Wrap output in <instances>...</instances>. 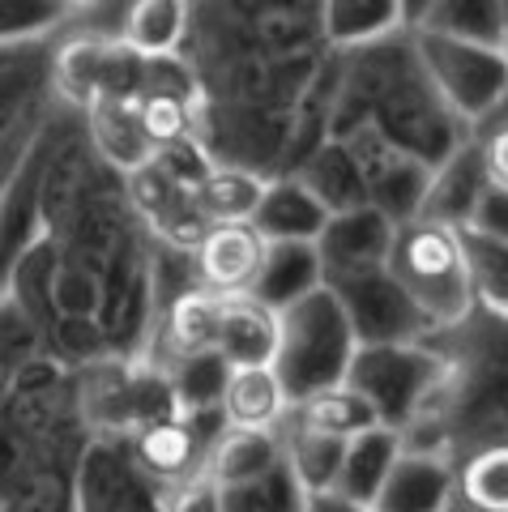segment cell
<instances>
[{
    "instance_id": "obj_1",
    "label": "cell",
    "mask_w": 508,
    "mask_h": 512,
    "mask_svg": "<svg viewBox=\"0 0 508 512\" xmlns=\"http://www.w3.org/2000/svg\"><path fill=\"white\" fill-rule=\"evenodd\" d=\"M389 274L415 299L427 329H453L474 316V295L466 278V256L457 227L427 218H406L393 227Z\"/></svg>"
},
{
    "instance_id": "obj_2",
    "label": "cell",
    "mask_w": 508,
    "mask_h": 512,
    "mask_svg": "<svg viewBox=\"0 0 508 512\" xmlns=\"http://www.w3.org/2000/svg\"><path fill=\"white\" fill-rule=\"evenodd\" d=\"M355 346L359 342H355V329L346 320L342 303L333 299L329 286H316L312 295L295 299L291 308L278 312L274 372L291 402H299V397L325 389V384L346 380Z\"/></svg>"
},
{
    "instance_id": "obj_3",
    "label": "cell",
    "mask_w": 508,
    "mask_h": 512,
    "mask_svg": "<svg viewBox=\"0 0 508 512\" xmlns=\"http://www.w3.org/2000/svg\"><path fill=\"white\" fill-rule=\"evenodd\" d=\"M406 35L427 86L466 128H479L500 107L508 90V52L500 43H474V39L440 35V30L427 26H415Z\"/></svg>"
},
{
    "instance_id": "obj_4",
    "label": "cell",
    "mask_w": 508,
    "mask_h": 512,
    "mask_svg": "<svg viewBox=\"0 0 508 512\" xmlns=\"http://www.w3.org/2000/svg\"><path fill=\"white\" fill-rule=\"evenodd\" d=\"M449 380V359L419 342H368L355 346L351 367H346V384L363 393V402L376 410V419L402 431L423 406Z\"/></svg>"
},
{
    "instance_id": "obj_5",
    "label": "cell",
    "mask_w": 508,
    "mask_h": 512,
    "mask_svg": "<svg viewBox=\"0 0 508 512\" xmlns=\"http://www.w3.org/2000/svg\"><path fill=\"white\" fill-rule=\"evenodd\" d=\"M333 299L342 303L346 320L355 329V342H419L427 338V320L415 308V299L402 291V282L389 274V265H368L355 274L325 278Z\"/></svg>"
},
{
    "instance_id": "obj_6",
    "label": "cell",
    "mask_w": 508,
    "mask_h": 512,
    "mask_svg": "<svg viewBox=\"0 0 508 512\" xmlns=\"http://www.w3.org/2000/svg\"><path fill=\"white\" fill-rule=\"evenodd\" d=\"M86 414L103 427L137 431L154 419L180 414V406L167 372L141 363H103L86 376Z\"/></svg>"
},
{
    "instance_id": "obj_7",
    "label": "cell",
    "mask_w": 508,
    "mask_h": 512,
    "mask_svg": "<svg viewBox=\"0 0 508 512\" xmlns=\"http://www.w3.org/2000/svg\"><path fill=\"white\" fill-rule=\"evenodd\" d=\"M52 86L65 103L86 111L103 94H141L146 60L120 39H73L52 60Z\"/></svg>"
},
{
    "instance_id": "obj_8",
    "label": "cell",
    "mask_w": 508,
    "mask_h": 512,
    "mask_svg": "<svg viewBox=\"0 0 508 512\" xmlns=\"http://www.w3.org/2000/svg\"><path fill=\"white\" fill-rule=\"evenodd\" d=\"M269 239L252 222H214L193 244L197 286L214 295H248L261 274Z\"/></svg>"
},
{
    "instance_id": "obj_9",
    "label": "cell",
    "mask_w": 508,
    "mask_h": 512,
    "mask_svg": "<svg viewBox=\"0 0 508 512\" xmlns=\"http://www.w3.org/2000/svg\"><path fill=\"white\" fill-rule=\"evenodd\" d=\"M129 453H133V470L150 483L163 487H180L184 478H193L205 470V453L210 448L201 444V431L193 427L188 414H167V419H154L146 427L129 431Z\"/></svg>"
},
{
    "instance_id": "obj_10",
    "label": "cell",
    "mask_w": 508,
    "mask_h": 512,
    "mask_svg": "<svg viewBox=\"0 0 508 512\" xmlns=\"http://www.w3.org/2000/svg\"><path fill=\"white\" fill-rule=\"evenodd\" d=\"M393 227H398V222H393L385 210H376V205L329 214L325 231L316 235V252H321L325 278L355 274V269H368V265H389Z\"/></svg>"
},
{
    "instance_id": "obj_11",
    "label": "cell",
    "mask_w": 508,
    "mask_h": 512,
    "mask_svg": "<svg viewBox=\"0 0 508 512\" xmlns=\"http://www.w3.org/2000/svg\"><path fill=\"white\" fill-rule=\"evenodd\" d=\"M487 188V171H483V154H479V141L466 137L440 158V163L427 171V188H423V201H419V214L427 222H444V227H457L462 231L474 205H479V192Z\"/></svg>"
},
{
    "instance_id": "obj_12",
    "label": "cell",
    "mask_w": 508,
    "mask_h": 512,
    "mask_svg": "<svg viewBox=\"0 0 508 512\" xmlns=\"http://www.w3.org/2000/svg\"><path fill=\"white\" fill-rule=\"evenodd\" d=\"M86 124H90L94 150H99V158L111 171L137 175L158 158L146 124H141L137 94H103V99H94L86 107Z\"/></svg>"
},
{
    "instance_id": "obj_13",
    "label": "cell",
    "mask_w": 508,
    "mask_h": 512,
    "mask_svg": "<svg viewBox=\"0 0 508 512\" xmlns=\"http://www.w3.org/2000/svg\"><path fill=\"white\" fill-rule=\"evenodd\" d=\"M453 478L457 470L444 461V453L402 448L385 487L376 491L372 512H444L453 504Z\"/></svg>"
},
{
    "instance_id": "obj_14",
    "label": "cell",
    "mask_w": 508,
    "mask_h": 512,
    "mask_svg": "<svg viewBox=\"0 0 508 512\" xmlns=\"http://www.w3.org/2000/svg\"><path fill=\"white\" fill-rule=\"evenodd\" d=\"M282 470V436L278 427H222V436L205 453V474L222 491L248 487L257 478Z\"/></svg>"
},
{
    "instance_id": "obj_15",
    "label": "cell",
    "mask_w": 508,
    "mask_h": 512,
    "mask_svg": "<svg viewBox=\"0 0 508 512\" xmlns=\"http://www.w3.org/2000/svg\"><path fill=\"white\" fill-rule=\"evenodd\" d=\"M316 286H325V265L316 252V239H269L261 274L252 282V299H261L265 308H291L295 299L312 295Z\"/></svg>"
},
{
    "instance_id": "obj_16",
    "label": "cell",
    "mask_w": 508,
    "mask_h": 512,
    "mask_svg": "<svg viewBox=\"0 0 508 512\" xmlns=\"http://www.w3.org/2000/svg\"><path fill=\"white\" fill-rule=\"evenodd\" d=\"M218 355L231 367H274L278 312L252 295H227L218 325Z\"/></svg>"
},
{
    "instance_id": "obj_17",
    "label": "cell",
    "mask_w": 508,
    "mask_h": 512,
    "mask_svg": "<svg viewBox=\"0 0 508 512\" xmlns=\"http://www.w3.org/2000/svg\"><path fill=\"white\" fill-rule=\"evenodd\" d=\"M252 227L265 239H316L325 231L329 210L312 197V188L299 180V175H278V180H265L261 201L252 210Z\"/></svg>"
},
{
    "instance_id": "obj_18",
    "label": "cell",
    "mask_w": 508,
    "mask_h": 512,
    "mask_svg": "<svg viewBox=\"0 0 508 512\" xmlns=\"http://www.w3.org/2000/svg\"><path fill=\"white\" fill-rule=\"evenodd\" d=\"M299 180L312 188V197L325 205L329 214H342V210H359V205H372V192H368V175H363V163L355 158L351 141L342 137H329L321 141L308 163L295 171Z\"/></svg>"
},
{
    "instance_id": "obj_19",
    "label": "cell",
    "mask_w": 508,
    "mask_h": 512,
    "mask_svg": "<svg viewBox=\"0 0 508 512\" xmlns=\"http://www.w3.org/2000/svg\"><path fill=\"white\" fill-rule=\"evenodd\" d=\"M402 457V431H393L385 423H376L368 431L346 440V457H342V470H338V483L333 491L346 495L355 504H368L376 500V491L385 487V478L393 470V461Z\"/></svg>"
},
{
    "instance_id": "obj_20",
    "label": "cell",
    "mask_w": 508,
    "mask_h": 512,
    "mask_svg": "<svg viewBox=\"0 0 508 512\" xmlns=\"http://www.w3.org/2000/svg\"><path fill=\"white\" fill-rule=\"evenodd\" d=\"M218 410L231 427H282L291 397L274 367H231Z\"/></svg>"
},
{
    "instance_id": "obj_21",
    "label": "cell",
    "mask_w": 508,
    "mask_h": 512,
    "mask_svg": "<svg viewBox=\"0 0 508 512\" xmlns=\"http://www.w3.org/2000/svg\"><path fill=\"white\" fill-rule=\"evenodd\" d=\"M402 30V0H321V35L333 47H372Z\"/></svg>"
},
{
    "instance_id": "obj_22",
    "label": "cell",
    "mask_w": 508,
    "mask_h": 512,
    "mask_svg": "<svg viewBox=\"0 0 508 512\" xmlns=\"http://www.w3.org/2000/svg\"><path fill=\"white\" fill-rule=\"evenodd\" d=\"M282 423H287V431H282V461H287L295 487L304 495L333 491L338 470H342V457H346V440L329 436V431L304 427L299 419H291V410H287Z\"/></svg>"
},
{
    "instance_id": "obj_23",
    "label": "cell",
    "mask_w": 508,
    "mask_h": 512,
    "mask_svg": "<svg viewBox=\"0 0 508 512\" xmlns=\"http://www.w3.org/2000/svg\"><path fill=\"white\" fill-rule=\"evenodd\" d=\"M188 35V0H129L120 18V43L141 60L176 56Z\"/></svg>"
},
{
    "instance_id": "obj_24",
    "label": "cell",
    "mask_w": 508,
    "mask_h": 512,
    "mask_svg": "<svg viewBox=\"0 0 508 512\" xmlns=\"http://www.w3.org/2000/svg\"><path fill=\"white\" fill-rule=\"evenodd\" d=\"M261 188H265V175L248 171L240 163H218V167H205V175L197 180L193 205L205 227H214V222H248L261 201Z\"/></svg>"
},
{
    "instance_id": "obj_25",
    "label": "cell",
    "mask_w": 508,
    "mask_h": 512,
    "mask_svg": "<svg viewBox=\"0 0 508 512\" xmlns=\"http://www.w3.org/2000/svg\"><path fill=\"white\" fill-rule=\"evenodd\" d=\"M222 303H227V295H214V291H205V286H193V291H184L176 303H171L167 333H163L167 350H171V363L218 350Z\"/></svg>"
},
{
    "instance_id": "obj_26",
    "label": "cell",
    "mask_w": 508,
    "mask_h": 512,
    "mask_svg": "<svg viewBox=\"0 0 508 512\" xmlns=\"http://www.w3.org/2000/svg\"><path fill=\"white\" fill-rule=\"evenodd\" d=\"M462 256H466V278L474 308L508 320V239L483 235L474 227H462Z\"/></svg>"
},
{
    "instance_id": "obj_27",
    "label": "cell",
    "mask_w": 508,
    "mask_h": 512,
    "mask_svg": "<svg viewBox=\"0 0 508 512\" xmlns=\"http://www.w3.org/2000/svg\"><path fill=\"white\" fill-rule=\"evenodd\" d=\"M291 419H299L304 427H316V431H329V436H342V440H351V436H359V431L380 423L376 410L363 402V393L351 389L346 380L325 384V389L291 402Z\"/></svg>"
},
{
    "instance_id": "obj_28",
    "label": "cell",
    "mask_w": 508,
    "mask_h": 512,
    "mask_svg": "<svg viewBox=\"0 0 508 512\" xmlns=\"http://www.w3.org/2000/svg\"><path fill=\"white\" fill-rule=\"evenodd\" d=\"M453 500L474 512H508V440H491L462 461L453 478Z\"/></svg>"
},
{
    "instance_id": "obj_29",
    "label": "cell",
    "mask_w": 508,
    "mask_h": 512,
    "mask_svg": "<svg viewBox=\"0 0 508 512\" xmlns=\"http://www.w3.org/2000/svg\"><path fill=\"white\" fill-rule=\"evenodd\" d=\"M419 26L504 47V0H436Z\"/></svg>"
},
{
    "instance_id": "obj_30",
    "label": "cell",
    "mask_w": 508,
    "mask_h": 512,
    "mask_svg": "<svg viewBox=\"0 0 508 512\" xmlns=\"http://www.w3.org/2000/svg\"><path fill=\"white\" fill-rule=\"evenodd\" d=\"M171 376V389H176V406L180 414H197L205 406L222 402V389H227V376H231V363L210 350V355H193V359H180L167 367Z\"/></svg>"
},
{
    "instance_id": "obj_31",
    "label": "cell",
    "mask_w": 508,
    "mask_h": 512,
    "mask_svg": "<svg viewBox=\"0 0 508 512\" xmlns=\"http://www.w3.org/2000/svg\"><path fill=\"white\" fill-rule=\"evenodd\" d=\"M69 13L65 0H0V47L52 35L69 22Z\"/></svg>"
},
{
    "instance_id": "obj_32",
    "label": "cell",
    "mask_w": 508,
    "mask_h": 512,
    "mask_svg": "<svg viewBox=\"0 0 508 512\" xmlns=\"http://www.w3.org/2000/svg\"><path fill=\"white\" fill-rule=\"evenodd\" d=\"M5 512H77L73 487L56 483V478H26V483L9 495Z\"/></svg>"
},
{
    "instance_id": "obj_33",
    "label": "cell",
    "mask_w": 508,
    "mask_h": 512,
    "mask_svg": "<svg viewBox=\"0 0 508 512\" xmlns=\"http://www.w3.org/2000/svg\"><path fill=\"white\" fill-rule=\"evenodd\" d=\"M474 133H479L474 141H479V154H483L487 184L508 188V120H487Z\"/></svg>"
},
{
    "instance_id": "obj_34",
    "label": "cell",
    "mask_w": 508,
    "mask_h": 512,
    "mask_svg": "<svg viewBox=\"0 0 508 512\" xmlns=\"http://www.w3.org/2000/svg\"><path fill=\"white\" fill-rule=\"evenodd\" d=\"M167 512H227L222 508V487L201 470L193 478H184L180 487H171Z\"/></svg>"
},
{
    "instance_id": "obj_35",
    "label": "cell",
    "mask_w": 508,
    "mask_h": 512,
    "mask_svg": "<svg viewBox=\"0 0 508 512\" xmlns=\"http://www.w3.org/2000/svg\"><path fill=\"white\" fill-rule=\"evenodd\" d=\"M466 227L483 231V235H496V239H508V188L487 184L479 192V205H474V214H470Z\"/></svg>"
},
{
    "instance_id": "obj_36",
    "label": "cell",
    "mask_w": 508,
    "mask_h": 512,
    "mask_svg": "<svg viewBox=\"0 0 508 512\" xmlns=\"http://www.w3.org/2000/svg\"><path fill=\"white\" fill-rule=\"evenodd\" d=\"M304 512H372V508L346 500L338 491H316V495H304Z\"/></svg>"
},
{
    "instance_id": "obj_37",
    "label": "cell",
    "mask_w": 508,
    "mask_h": 512,
    "mask_svg": "<svg viewBox=\"0 0 508 512\" xmlns=\"http://www.w3.org/2000/svg\"><path fill=\"white\" fill-rule=\"evenodd\" d=\"M436 0H402V18H406V30H415L423 18H427V9H432Z\"/></svg>"
},
{
    "instance_id": "obj_38",
    "label": "cell",
    "mask_w": 508,
    "mask_h": 512,
    "mask_svg": "<svg viewBox=\"0 0 508 512\" xmlns=\"http://www.w3.org/2000/svg\"><path fill=\"white\" fill-rule=\"evenodd\" d=\"M487 120H508V90H504V99H500V107H496V111H491V116H487ZM487 120H483V124H487Z\"/></svg>"
},
{
    "instance_id": "obj_39",
    "label": "cell",
    "mask_w": 508,
    "mask_h": 512,
    "mask_svg": "<svg viewBox=\"0 0 508 512\" xmlns=\"http://www.w3.org/2000/svg\"><path fill=\"white\" fill-rule=\"evenodd\" d=\"M69 9H90V5H99V0H65Z\"/></svg>"
},
{
    "instance_id": "obj_40",
    "label": "cell",
    "mask_w": 508,
    "mask_h": 512,
    "mask_svg": "<svg viewBox=\"0 0 508 512\" xmlns=\"http://www.w3.org/2000/svg\"><path fill=\"white\" fill-rule=\"evenodd\" d=\"M444 512H474V508H466L462 500H453V504H449V508H444Z\"/></svg>"
},
{
    "instance_id": "obj_41",
    "label": "cell",
    "mask_w": 508,
    "mask_h": 512,
    "mask_svg": "<svg viewBox=\"0 0 508 512\" xmlns=\"http://www.w3.org/2000/svg\"><path fill=\"white\" fill-rule=\"evenodd\" d=\"M504 52H508V0H504Z\"/></svg>"
}]
</instances>
